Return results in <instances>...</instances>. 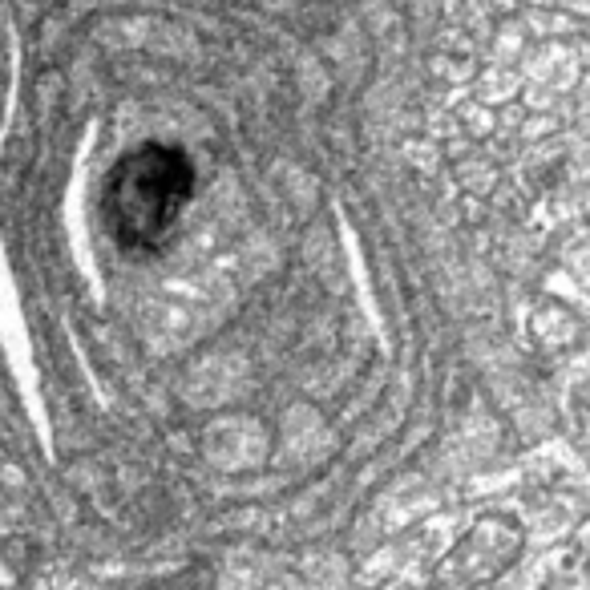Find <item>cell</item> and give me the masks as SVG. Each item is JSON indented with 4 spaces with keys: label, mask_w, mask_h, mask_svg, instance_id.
<instances>
[{
    "label": "cell",
    "mask_w": 590,
    "mask_h": 590,
    "mask_svg": "<svg viewBox=\"0 0 590 590\" xmlns=\"http://www.w3.org/2000/svg\"><path fill=\"white\" fill-rule=\"evenodd\" d=\"M194 194V166L182 150L146 142L122 154L106 178V215L118 247L154 251L174 231Z\"/></svg>",
    "instance_id": "cell-1"
},
{
    "label": "cell",
    "mask_w": 590,
    "mask_h": 590,
    "mask_svg": "<svg viewBox=\"0 0 590 590\" xmlns=\"http://www.w3.org/2000/svg\"><path fill=\"white\" fill-rule=\"evenodd\" d=\"M522 542H526V530L510 514H489L473 522V530L433 570L429 590H477L485 582H494L522 554Z\"/></svg>",
    "instance_id": "cell-2"
}]
</instances>
